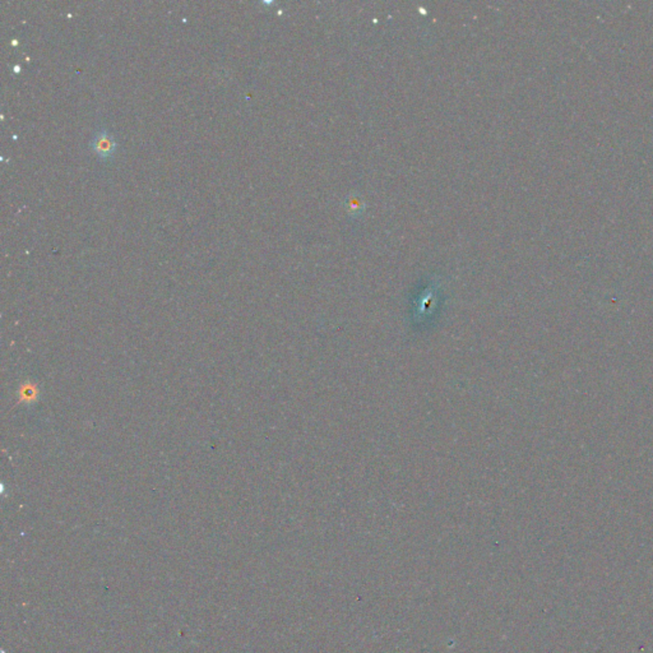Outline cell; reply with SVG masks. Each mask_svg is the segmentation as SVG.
Returning a JSON list of instances; mask_svg holds the SVG:
<instances>
[{
    "label": "cell",
    "mask_w": 653,
    "mask_h": 653,
    "mask_svg": "<svg viewBox=\"0 0 653 653\" xmlns=\"http://www.w3.org/2000/svg\"><path fill=\"white\" fill-rule=\"evenodd\" d=\"M91 148L96 153V156H99L100 160L108 161L114 157V153L117 151V144L113 135H110L105 129H101L95 133V137L91 142Z\"/></svg>",
    "instance_id": "cell-1"
}]
</instances>
